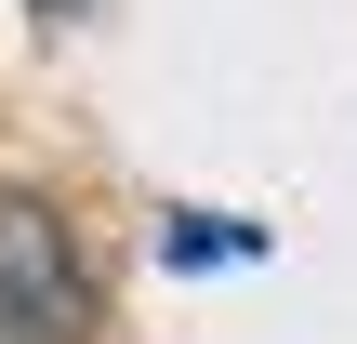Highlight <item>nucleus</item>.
<instances>
[{"label":"nucleus","mask_w":357,"mask_h":344,"mask_svg":"<svg viewBox=\"0 0 357 344\" xmlns=\"http://www.w3.org/2000/svg\"><path fill=\"white\" fill-rule=\"evenodd\" d=\"M0 344H26V331H13V318H0Z\"/></svg>","instance_id":"3"},{"label":"nucleus","mask_w":357,"mask_h":344,"mask_svg":"<svg viewBox=\"0 0 357 344\" xmlns=\"http://www.w3.org/2000/svg\"><path fill=\"white\" fill-rule=\"evenodd\" d=\"M0 318L26 344H79L93 331V265L66 239V212L40 186H0Z\"/></svg>","instance_id":"1"},{"label":"nucleus","mask_w":357,"mask_h":344,"mask_svg":"<svg viewBox=\"0 0 357 344\" xmlns=\"http://www.w3.org/2000/svg\"><path fill=\"white\" fill-rule=\"evenodd\" d=\"M40 13H53V27H79V13H93V0H40Z\"/></svg>","instance_id":"2"}]
</instances>
